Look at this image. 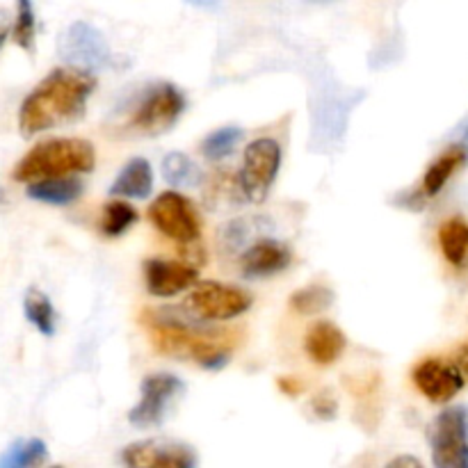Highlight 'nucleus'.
Here are the masks:
<instances>
[{"label": "nucleus", "instance_id": "1", "mask_svg": "<svg viewBox=\"0 0 468 468\" xmlns=\"http://www.w3.org/2000/svg\"><path fill=\"white\" fill-rule=\"evenodd\" d=\"M146 329L155 350L178 361H192L204 370H222L231 361L236 334L208 329L201 320L192 318L186 309L146 311Z\"/></svg>", "mask_w": 468, "mask_h": 468}, {"label": "nucleus", "instance_id": "23", "mask_svg": "<svg viewBox=\"0 0 468 468\" xmlns=\"http://www.w3.org/2000/svg\"><path fill=\"white\" fill-rule=\"evenodd\" d=\"M336 295H334L332 288L327 286H320V283H314V286H306L300 288L291 295L288 304L295 314L300 315H315V314H323L327 311L329 306L334 304Z\"/></svg>", "mask_w": 468, "mask_h": 468}, {"label": "nucleus", "instance_id": "31", "mask_svg": "<svg viewBox=\"0 0 468 468\" xmlns=\"http://www.w3.org/2000/svg\"><path fill=\"white\" fill-rule=\"evenodd\" d=\"M455 364L460 366V370L464 373V378H468V343H464V346L457 350L455 355Z\"/></svg>", "mask_w": 468, "mask_h": 468}, {"label": "nucleus", "instance_id": "14", "mask_svg": "<svg viewBox=\"0 0 468 468\" xmlns=\"http://www.w3.org/2000/svg\"><path fill=\"white\" fill-rule=\"evenodd\" d=\"M292 251L286 242L274 238H261L240 256V270L245 279H265L283 272L291 265Z\"/></svg>", "mask_w": 468, "mask_h": 468}, {"label": "nucleus", "instance_id": "2", "mask_svg": "<svg viewBox=\"0 0 468 468\" xmlns=\"http://www.w3.org/2000/svg\"><path fill=\"white\" fill-rule=\"evenodd\" d=\"M96 90V76L76 67H58L23 99L18 131L23 137L73 123L85 114L87 101Z\"/></svg>", "mask_w": 468, "mask_h": 468}, {"label": "nucleus", "instance_id": "27", "mask_svg": "<svg viewBox=\"0 0 468 468\" xmlns=\"http://www.w3.org/2000/svg\"><path fill=\"white\" fill-rule=\"evenodd\" d=\"M242 140V128L236 126H224L219 131L210 133L201 144V154L208 160H224L236 151V146Z\"/></svg>", "mask_w": 468, "mask_h": 468}, {"label": "nucleus", "instance_id": "9", "mask_svg": "<svg viewBox=\"0 0 468 468\" xmlns=\"http://www.w3.org/2000/svg\"><path fill=\"white\" fill-rule=\"evenodd\" d=\"M149 219L165 238L178 245H195L201 236V218L181 192H163L149 206Z\"/></svg>", "mask_w": 468, "mask_h": 468}, {"label": "nucleus", "instance_id": "18", "mask_svg": "<svg viewBox=\"0 0 468 468\" xmlns=\"http://www.w3.org/2000/svg\"><path fill=\"white\" fill-rule=\"evenodd\" d=\"M468 160V151L464 144H455L451 149L443 151L437 160L428 167L423 176V186H420V195L423 197H437L439 192L446 187V183L460 172Z\"/></svg>", "mask_w": 468, "mask_h": 468}, {"label": "nucleus", "instance_id": "36", "mask_svg": "<svg viewBox=\"0 0 468 468\" xmlns=\"http://www.w3.org/2000/svg\"><path fill=\"white\" fill-rule=\"evenodd\" d=\"M315 3H332V0H315Z\"/></svg>", "mask_w": 468, "mask_h": 468}, {"label": "nucleus", "instance_id": "26", "mask_svg": "<svg viewBox=\"0 0 468 468\" xmlns=\"http://www.w3.org/2000/svg\"><path fill=\"white\" fill-rule=\"evenodd\" d=\"M12 39L18 48L32 53L37 39V14L32 0H16V16L12 23Z\"/></svg>", "mask_w": 468, "mask_h": 468}, {"label": "nucleus", "instance_id": "19", "mask_svg": "<svg viewBox=\"0 0 468 468\" xmlns=\"http://www.w3.org/2000/svg\"><path fill=\"white\" fill-rule=\"evenodd\" d=\"M439 247L452 268H464L468 261V222L451 218L439 227Z\"/></svg>", "mask_w": 468, "mask_h": 468}, {"label": "nucleus", "instance_id": "15", "mask_svg": "<svg viewBox=\"0 0 468 468\" xmlns=\"http://www.w3.org/2000/svg\"><path fill=\"white\" fill-rule=\"evenodd\" d=\"M346 346L347 338L343 329L329 320L315 323L304 338V350L315 366H334L341 359Z\"/></svg>", "mask_w": 468, "mask_h": 468}, {"label": "nucleus", "instance_id": "3", "mask_svg": "<svg viewBox=\"0 0 468 468\" xmlns=\"http://www.w3.org/2000/svg\"><path fill=\"white\" fill-rule=\"evenodd\" d=\"M96 165L94 146L80 137H53L32 146L18 165L12 178L16 183H32L39 178L90 174Z\"/></svg>", "mask_w": 468, "mask_h": 468}, {"label": "nucleus", "instance_id": "24", "mask_svg": "<svg viewBox=\"0 0 468 468\" xmlns=\"http://www.w3.org/2000/svg\"><path fill=\"white\" fill-rule=\"evenodd\" d=\"M135 222H137V210L133 208L128 201L114 199L110 201V204L103 208V213H101L99 229L103 236L119 238L123 236V233H126Z\"/></svg>", "mask_w": 468, "mask_h": 468}, {"label": "nucleus", "instance_id": "7", "mask_svg": "<svg viewBox=\"0 0 468 468\" xmlns=\"http://www.w3.org/2000/svg\"><path fill=\"white\" fill-rule=\"evenodd\" d=\"M432 464L437 468H468V410L448 407L430 425Z\"/></svg>", "mask_w": 468, "mask_h": 468}, {"label": "nucleus", "instance_id": "5", "mask_svg": "<svg viewBox=\"0 0 468 468\" xmlns=\"http://www.w3.org/2000/svg\"><path fill=\"white\" fill-rule=\"evenodd\" d=\"M186 110V96L172 82H155L144 91L128 119V131L142 137H158L174 128Z\"/></svg>", "mask_w": 468, "mask_h": 468}, {"label": "nucleus", "instance_id": "11", "mask_svg": "<svg viewBox=\"0 0 468 468\" xmlns=\"http://www.w3.org/2000/svg\"><path fill=\"white\" fill-rule=\"evenodd\" d=\"M131 468H195L197 455L190 446L163 439H144L126 446L119 455Z\"/></svg>", "mask_w": 468, "mask_h": 468}, {"label": "nucleus", "instance_id": "4", "mask_svg": "<svg viewBox=\"0 0 468 468\" xmlns=\"http://www.w3.org/2000/svg\"><path fill=\"white\" fill-rule=\"evenodd\" d=\"M254 304L250 291L219 282H197L183 309L201 323H227L247 314Z\"/></svg>", "mask_w": 468, "mask_h": 468}, {"label": "nucleus", "instance_id": "34", "mask_svg": "<svg viewBox=\"0 0 468 468\" xmlns=\"http://www.w3.org/2000/svg\"><path fill=\"white\" fill-rule=\"evenodd\" d=\"M462 144H464V149L468 151V126H466V131H464V135H462Z\"/></svg>", "mask_w": 468, "mask_h": 468}, {"label": "nucleus", "instance_id": "8", "mask_svg": "<svg viewBox=\"0 0 468 468\" xmlns=\"http://www.w3.org/2000/svg\"><path fill=\"white\" fill-rule=\"evenodd\" d=\"M282 169V146L274 137H259L245 149L240 169L242 192L251 204H263Z\"/></svg>", "mask_w": 468, "mask_h": 468}, {"label": "nucleus", "instance_id": "30", "mask_svg": "<svg viewBox=\"0 0 468 468\" xmlns=\"http://www.w3.org/2000/svg\"><path fill=\"white\" fill-rule=\"evenodd\" d=\"M9 35H12V21H9V14L5 9H0V50H3Z\"/></svg>", "mask_w": 468, "mask_h": 468}, {"label": "nucleus", "instance_id": "29", "mask_svg": "<svg viewBox=\"0 0 468 468\" xmlns=\"http://www.w3.org/2000/svg\"><path fill=\"white\" fill-rule=\"evenodd\" d=\"M279 391L283 393V396H291V398H297L302 391H304V382H302L300 378H279Z\"/></svg>", "mask_w": 468, "mask_h": 468}, {"label": "nucleus", "instance_id": "17", "mask_svg": "<svg viewBox=\"0 0 468 468\" xmlns=\"http://www.w3.org/2000/svg\"><path fill=\"white\" fill-rule=\"evenodd\" d=\"M154 192V167L149 160L133 158L122 167L114 183L110 186V195L122 199H146Z\"/></svg>", "mask_w": 468, "mask_h": 468}, {"label": "nucleus", "instance_id": "33", "mask_svg": "<svg viewBox=\"0 0 468 468\" xmlns=\"http://www.w3.org/2000/svg\"><path fill=\"white\" fill-rule=\"evenodd\" d=\"M190 5H195V7H201V9H218L219 7V0H187Z\"/></svg>", "mask_w": 468, "mask_h": 468}, {"label": "nucleus", "instance_id": "28", "mask_svg": "<svg viewBox=\"0 0 468 468\" xmlns=\"http://www.w3.org/2000/svg\"><path fill=\"white\" fill-rule=\"evenodd\" d=\"M311 410L320 420H334L338 414V400L332 391H320L311 400Z\"/></svg>", "mask_w": 468, "mask_h": 468}, {"label": "nucleus", "instance_id": "16", "mask_svg": "<svg viewBox=\"0 0 468 468\" xmlns=\"http://www.w3.org/2000/svg\"><path fill=\"white\" fill-rule=\"evenodd\" d=\"M85 192V183L80 176L71 174V176H53V178H39V181L27 183L26 195L32 201L48 206H69L73 201L80 199Z\"/></svg>", "mask_w": 468, "mask_h": 468}, {"label": "nucleus", "instance_id": "10", "mask_svg": "<svg viewBox=\"0 0 468 468\" xmlns=\"http://www.w3.org/2000/svg\"><path fill=\"white\" fill-rule=\"evenodd\" d=\"M186 391V384L172 373H155L144 378L140 384V400L128 411V423L137 430L158 428L167 416L169 407L174 405L181 393Z\"/></svg>", "mask_w": 468, "mask_h": 468}, {"label": "nucleus", "instance_id": "35", "mask_svg": "<svg viewBox=\"0 0 468 468\" xmlns=\"http://www.w3.org/2000/svg\"><path fill=\"white\" fill-rule=\"evenodd\" d=\"M0 204H5V190L0 187Z\"/></svg>", "mask_w": 468, "mask_h": 468}, {"label": "nucleus", "instance_id": "22", "mask_svg": "<svg viewBox=\"0 0 468 468\" xmlns=\"http://www.w3.org/2000/svg\"><path fill=\"white\" fill-rule=\"evenodd\" d=\"M48 448L41 439H18L0 455V468H35L46 464Z\"/></svg>", "mask_w": 468, "mask_h": 468}, {"label": "nucleus", "instance_id": "21", "mask_svg": "<svg viewBox=\"0 0 468 468\" xmlns=\"http://www.w3.org/2000/svg\"><path fill=\"white\" fill-rule=\"evenodd\" d=\"M163 176L169 186L178 187V190H192V187H199L204 183L199 165L181 151H172V154L165 155Z\"/></svg>", "mask_w": 468, "mask_h": 468}, {"label": "nucleus", "instance_id": "6", "mask_svg": "<svg viewBox=\"0 0 468 468\" xmlns=\"http://www.w3.org/2000/svg\"><path fill=\"white\" fill-rule=\"evenodd\" d=\"M58 55L67 67H76L90 73L117 67V58H114L103 32L87 21L71 23L59 35Z\"/></svg>", "mask_w": 468, "mask_h": 468}, {"label": "nucleus", "instance_id": "20", "mask_svg": "<svg viewBox=\"0 0 468 468\" xmlns=\"http://www.w3.org/2000/svg\"><path fill=\"white\" fill-rule=\"evenodd\" d=\"M23 315H26L27 323H30L41 336H55V329H58V314H55L53 302H50V297L46 295L44 291H39V288H27L26 297H23Z\"/></svg>", "mask_w": 468, "mask_h": 468}, {"label": "nucleus", "instance_id": "32", "mask_svg": "<svg viewBox=\"0 0 468 468\" xmlns=\"http://www.w3.org/2000/svg\"><path fill=\"white\" fill-rule=\"evenodd\" d=\"M388 466H411V468H420V462L414 460V457H398V460L388 462Z\"/></svg>", "mask_w": 468, "mask_h": 468}, {"label": "nucleus", "instance_id": "13", "mask_svg": "<svg viewBox=\"0 0 468 468\" xmlns=\"http://www.w3.org/2000/svg\"><path fill=\"white\" fill-rule=\"evenodd\" d=\"M197 282H199V270L195 263L165 259H149L144 263L146 291L154 297H176L190 291Z\"/></svg>", "mask_w": 468, "mask_h": 468}, {"label": "nucleus", "instance_id": "12", "mask_svg": "<svg viewBox=\"0 0 468 468\" xmlns=\"http://www.w3.org/2000/svg\"><path fill=\"white\" fill-rule=\"evenodd\" d=\"M411 379H414L416 388L434 405L451 402L466 384V378L460 370V366L455 361L448 364V361L441 359L420 361L414 368V373H411Z\"/></svg>", "mask_w": 468, "mask_h": 468}, {"label": "nucleus", "instance_id": "25", "mask_svg": "<svg viewBox=\"0 0 468 468\" xmlns=\"http://www.w3.org/2000/svg\"><path fill=\"white\" fill-rule=\"evenodd\" d=\"M206 199L210 206H233L240 199H247L245 192H242L240 174H238V178L231 172L213 174L210 186L206 187Z\"/></svg>", "mask_w": 468, "mask_h": 468}]
</instances>
